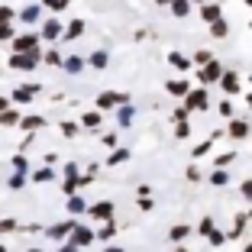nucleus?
<instances>
[{
	"label": "nucleus",
	"instance_id": "09e8293b",
	"mask_svg": "<svg viewBox=\"0 0 252 252\" xmlns=\"http://www.w3.org/2000/svg\"><path fill=\"white\" fill-rule=\"evenodd\" d=\"M207 152H210V142H204V146H197V149H194V158H200V156H207Z\"/></svg>",
	"mask_w": 252,
	"mask_h": 252
},
{
	"label": "nucleus",
	"instance_id": "20e7f679",
	"mask_svg": "<svg viewBox=\"0 0 252 252\" xmlns=\"http://www.w3.org/2000/svg\"><path fill=\"white\" fill-rule=\"evenodd\" d=\"M207 104H210V100H207V88H204V84L185 94V107H188V110H207Z\"/></svg>",
	"mask_w": 252,
	"mask_h": 252
},
{
	"label": "nucleus",
	"instance_id": "72a5a7b5",
	"mask_svg": "<svg viewBox=\"0 0 252 252\" xmlns=\"http://www.w3.org/2000/svg\"><path fill=\"white\" fill-rule=\"evenodd\" d=\"M23 185H26V171H16V175H10V188H13V191H20Z\"/></svg>",
	"mask_w": 252,
	"mask_h": 252
},
{
	"label": "nucleus",
	"instance_id": "680f3d73",
	"mask_svg": "<svg viewBox=\"0 0 252 252\" xmlns=\"http://www.w3.org/2000/svg\"><path fill=\"white\" fill-rule=\"evenodd\" d=\"M243 252H252V246H246V249H243Z\"/></svg>",
	"mask_w": 252,
	"mask_h": 252
},
{
	"label": "nucleus",
	"instance_id": "58836bf2",
	"mask_svg": "<svg viewBox=\"0 0 252 252\" xmlns=\"http://www.w3.org/2000/svg\"><path fill=\"white\" fill-rule=\"evenodd\" d=\"M239 194H243V197H246V200L252 204V178H246L243 185H239Z\"/></svg>",
	"mask_w": 252,
	"mask_h": 252
},
{
	"label": "nucleus",
	"instance_id": "412c9836",
	"mask_svg": "<svg viewBox=\"0 0 252 252\" xmlns=\"http://www.w3.org/2000/svg\"><path fill=\"white\" fill-rule=\"evenodd\" d=\"M210 36H214V39H226V36H230V23L223 20V16L217 23H210Z\"/></svg>",
	"mask_w": 252,
	"mask_h": 252
},
{
	"label": "nucleus",
	"instance_id": "9d476101",
	"mask_svg": "<svg viewBox=\"0 0 252 252\" xmlns=\"http://www.w3.org/2000/svg\"><path fill=\"white\" fill-rule=\"evenodd\" d=\"M226 133H230V139H246V136H249V123H246V120L230 117V126H226Z\"/></svg>",
	"mask_w": 252,
	"mask_h": 252
},
{
	"label": "nucleus",
	"instance_id": "c756f323",
	"mask_svg": "<svg viewBox=\"0 0 252 252\" xmlns=\"http://www.w3.org/2000/svg\"><path fill=\"white\" fill-rule=\"evenodd\" d=\"M16 123H20L16 110H0V126H16Z\"/></svg>",
	"mask_w": 252,
	"mask_h": 252
},
{
	"label": "nucleus",
	"instance_id": "0eeeda50",
	"mask_svg": "<svg viewBox=\"0 0 252 252\" xmlns=\"http://www.w3.org/2000/svg\"><path fill=\"white\" fill-rule=\"evenodd\" d=\"M220 88L226 91L230 97H233V94H239V74L233 71V68H230V71L223 68V74H220Z\"/></svg>",
	"mask_w": 252,
	"mask_h": 252
},
{
	"label": "nucleus",
	"instance_id": "6ab92c4d",
	"mask_svg": "<svg viewBox=\"0 0 252 252\" xmlns=\"http://www.w3.org/2000/svg\"><path fill=\"white\" fill-rule=\"evenodd\" d=\"M168 65L178 68V71H188V68H191V59H188V55H181V52H168Z\"/></svg>",
	"mask_w": 252,
	"mask_h": 252
},
{
	"label": "nucleus",
	"instance_id": "4c0bfd02",
	"mask_svg": "<svg viewBox=\"0 0 252 252\" xmlns=\"http://www.w3.org/2000/svg\"><path fill=\"white\" fill-rule=\"evenodd\" d=\"M233 158H236V152H223V156H217V168H226V165H233Z\"/></svg>",
	"mask_w": 252,
	"mask_h": 252
},
{
	"label": "nucleus",
	"instance_id": "79ce46f5",
	"mask_svg": "<svg viewBox=\"0 0 252 252\" xmlns=\"http://www.w3.org/2000/svg\"><path fill=\"white\" fill-rule=\"evenodd\" d=\"M13 168H16V171H30V162H26V156H13Z\"/></svg>",
	"mask_w": 252,
	"mask_h": 252
},
{
	"label": "nucleus",
	"instance_id": "7c9ffc66",
	"mask_svg": "<svg viewBox=\"0 0 252 252\" xmlns=\"http://www.w3.org/2000/svg\"><path fill=\"white\" fill-rule=\"evenodd\" d=\"M246 220H249V214H239V217H236V226H233V230H230V236H226V239H236L239 233L246 230Z\"/></svg>",
	"mask_w": 252,
	"mask_h": 252
},
{
	"label": "nucleus",
	"instance_id": "603ef678",
	"mask_svg": "<svg viewBox=\"0 0 252 252\" xmlns=\"http://www.w3.org/2000/svg\"><path fill=\"white\" fill-rule=\"evenodd\" d=\"M59 252H81V249H78V246H74V243H68V239H65V246H62Z\"/></svg>",
	"mask_w": 252,
	"mask_h": 252
},
{
	"label": "nucleus",
	"instance_id": "8fccbe9b",
	"mask_svg": "<svg viewBox=\"0 0 252 252\" xmlns=\"http://www.w3.org/2000/svg\"><path fill=\"white\" fill-rule=\"evenodd\" d=\"M74 188H78V178H68L65 181V194H74Z\"/></svg>",
	"mask_w": 252,
	"mask_h": 252
},
{
	"label": "nucleus",
	"instance_id": "c03bdc74",
	"mask_svg": "<svg viewBox=\"0 0 252 252\" xmlns=\"http://www.w3.org/2000/svg\"><path fill=\"white\" fill-rule=\"evenodd\" d=\"M175 133H178V139H185V136L191 133V126H188V120H181V123H175Z\"/></svg>",
	"mask_w": 252,
	"mask_h": 252
},
{
	"label": "nucleus",
	"instance_id": "5fc2aeb1",
	"mask_svg": "<svg viewBox=\"0 0 252 252\" xmlns=\"http://www.w3.org/2000/svg\"><path fill=\"white\" fill-rule=\"evenodd\" d=\"M0 110H7V100H3V97H0Z\"/></svg>",
	"mask_w": 252,
	"mask_h": 252
},
{
	"label": "nucleus",
	"instance_id": "393cba45",
	"mask_svg": "<svg viewBox=\"0 0 252 252\" xmlns=\"http://www.w3.org/2000/svg\"><path fill=\"white\" fill-rule=\"evenodd\" d=\"M210 185H214V188H226V185H230V171L217 168L214 175H210Z\"/></svg>",
	"mask_w": 252,
	"mask_h": 252
},
{
	"label": "nucleus",
	"instance_id": "f257e3e1",
	"mask_svg": "<svg viewBox=\"0 0 252 252\" xmlns=\"http://www.w3.org/2000/svg\"><path fill=\"white\" fill-rule=\"evenodd\" d=\"M94 239H97V233L91 230V226H84V223H74V230L68 233V243H74L78 249H88Z\"/></svg>",
	"mask_w": 252,
	"mask_h": 252
},
{
	"label": "nucleus",
	"instance_id": "864d4df0",
	"mask_svg": "<svg viewBox=\"0 0 252 252\" xmlns=\"http://www.w3.org/2000/svg\"><path fill=\"white\" fill-rule=\"evenodd\" d=\"M65 178H78V168L74 165H65Z\"/></svg>",
	"mask_w": 252,
	"mask_h": 252
},
{
	"label": "nucleus",
	"instance_id": "c9c22d12",
	"mask_svg": "<svg viewBox=\"0 0 252 252\" xmlns=\"http://www.w3.org/2000/svg\"><path fill=\"white\" fill-rule=\"evenodd\" d=\"M197 233H200V236H210V233H214V220H210V217H204V220H200V226H197Z\"/></svg>",
	"mask_w": 252,
	"mask_h": 252
},
{
	"label": "nucleus",
	"instance_id": "dca6fc26",
	"mask_svg": "<svg viewBox=\"0 0 252 252\" xmlns=\"http://www.w3.org/2000/svg\"><path fill=\"white\" fill-rule=\"evenodd\" d=\"M107 62H110V55H107L104 49H97V52H91V55H88V65H91V68H97V71H104Z\"/></svg>",
	"mask_w": 252,
	"mask_h": 252
},
{
	"label": "nucleus",
	"instance_id": "ddd939ff",
	"mask_svg": "<svg viewBox=\"0 0 252 252\" xmlns=\"http://www.w3.org/2000/svg\"><path fill=\"white\" fill-rule=\"evenodd\" d=\"M16 16H20L23 23H39V16H42V7H39V3H26V7H23Z\"/></svg>",
	"mask_w": 252,
	"mask_h": 252
},
{
	"label": "nucleus",
	"instance_id": "5701e85b",
	"mask_svg": "<svg viewBox=\"0 0 252 252\" xmlns=\"http://www.w3.org/2000/svg\"><path fill=\"white\" fill-rule=\"evenodd\" d=\"M171 16H191V0H171Z\"/></svg>",
	"mask_w": 252,
	"mask_h": 252
},
{
	"label": "nucleus",
	"instance_id": "b1692460",
	"mask_svg": "<svg viewBox=\"0 0 252 252\" xmlns=\"http://www.w3.org/2000/svg\"><path fill=\"white\" fill-rule=\"evenodd\" d=\"M188 233H191V226H185V223H175L168 230V239L171 243H181V239H188Z\"/></svg>",
	"mask_w": 252,
	"mask_h": 252
},
{
	"label": "nucleus",
	"instance_id": "aec40b11",
	"mask_svg": "<svg viewBox=\"0 0 252 252\" xmlns=\"http://www.w3.org/2000/svg\"><path fill=\"white\" fill-rule=\"evenodd\" d=\"M165 91H168L171 97H185L188 91H191V84L188 81H165Z\"/></svg>",
	"mask_w": 252,
	"mask_h": 252
},
{
	"label": "nucleus",
	"instance_id": "13d9d810",
	"mask_svg": "<svg viewBox=\"0 0 252 252\" xmlns=\"http://www.w3.org/2000/svg\"><path fill=\"white\" fill-rule=\"evenodd\" d=\"M191 3H197V7H200V3H207V0H191Z\"/></svg>",
	"mask_w": 252,
	"mask_h": 252
},
{
	"label": "nucleus",
	"instance_id": "6e6d98bb",
	"mask_svg": "<svg viewBox=\"0 0 252 252\" xmlns=\"http://www.w3.org/2000/svg\"><path fill=\"white\" fill-rule=\"evenodd\" d=\"M104 252H123V249H117V246H110V249H104Z\"/></svg>",
	"mask_w": 252,
	"mask_h": 252
},
{
	"label": "nucleus",
	"instance_id": "473e14b6",
	"mask_svg": "<svg viewBox=\"0 0 252 252\" xmlns=\"http://www.w3.org/2000/svg\"><path fill=\"white\" fill-rule=\"evenodd\" d=\"M42 59H45V65H55V68H62V62H65L59 52H55V49H49V52H45Z\"/></svg>",
	"mask_w": 252,
	"mask_h": 252
},
{
	"label": "nucleus",
	"instance_id": "37998d69",
	"mask_svg": "<svg viewBox=\"0 0 252 252\" xmlns=\"http://www.w3.org/2000/svg\"><path fill=\"white\" fill-rule=\"evenodd\" d=\"M194 62H197V65H207V62H214V55H210L207 49H200V52L194 55Z\"/></svg>",
	"mask_w": 252,
	"mask_h": 252
},
{
	"label": "nucleus",
	"instance_id": "423d86ee",
	"mask_svg": "<svg viewBox=\"0 0 252 252\" xmlns=\"http://www.w3.org/2000/svg\"><path fill=\"white\" fill-rule=\"evenodd\" d=\"M88 217L91 220H113V200H100V204H91L88 207Z\"/></svg>",
	"mask_w": 252,
	"mask_h": 252
},
{
	"label": "nucleus",
	"instance_id": "a211bd4d",
	"mask_svg": "<svg viewBox=\"0 0 252 252\" xmlns=\"http://www.w3.org/2000/svg\"><path fill=\"white\" fill-rule=\"evenodd\" d=\"M133 117H136L133 104H123V107H117V123H120V126H129V123H133Z\"/></svg>",
	"mask_w": 252,
	"mask_h": 252
},
{
	"label": "nucleus",
	"instance_id": "6e6552de",
	"mask_svg": "<svg viewBox=\"0 0 252 252\" xmlns=\"http://www.w3.org/2000/svg\"><path fill=\"white\" fill-rule=\"evenodd\" d=\"M74 223H78V220L71 217V220H62V223H55V226H49L45 233H49V239H65L68 233L74 230Z\"/></svg>",
	"mask_w": 252,
	"mask_h": 252
},
{
	"label": "nucleus",
	"instance_id": "e433bc0d",
	"mask_svg": "<svg viewBox=\"0 0 252 252\" xmlns=\"http://www.w3.org/2000/svg\"><path fill=\"white\" fill-rule=\"evenodd\" d=\"M16 226H20V223H16L13 217H3V220H0V233H13Z\"/></svg>",
	"mask_w": 252,
	"mask_h": 252
},
{
	"label": "nucleus",
	"instance_id": "49530a36",
	"mask_svg": "<svg viewBox=\"0 0 252 252\" xmlns=\"http://www.w3.org/2000/svg\"><path fill=\"white\" fill-rule=\"evenodd\" d=\"M78 129H81L78 123H62V133L65 136H78Z\"/></svg>",
	"mask_w": 252,
	"mask_h": 252
},
{
	"label": "nucleus",
	"instance_id": "bb28decb",
	"mask_svg": "<svg viewBox=\"0 0 252 252\" xmlns=\"http://www.w3.org/2000/svg\"><path fill=\"white\" fill-rule=\"evenodd\" d=\"M84 32V20H71L68 23V30H65V39H78Z\"/></svg>",
	"mask_w": 252,
	"mask_h": 252
},
{
	"label": "nucleus",
	"instance_id": "c85d7f7f",
	"mask_svg": "<svg viewBox=\"0 0 252 252\" xmlns=\"http://www.w3.org/2000/svg\"><path fill=\"white\" fill-rule=\"evenodd\" d=\"M52 178H55V171L49 168V165L39 168V171H32V181H36V185H45V181H52Z\"/></svg>",
	"mask_w": 252,
	"mask_h": 252
},
{
	"label": "nucleus",
	"instance_id": "f704fd0d",
	"mask_svg": "<svg viewBox=\"0 0 252 252\" xmlns=\"http://www.w3.org/2000/svg\"><path fill=\"white\" fill-rule=\"evenodd\" d=\"M13 39V23H0V42H10Z\"/></svg>",
	"mask_w": 252,
	"mask_h": 252
},
{
	"label": "nucleus",
	"instance_id": "39448f33",
	"mask_svg": "<svg viewBox=\"0 0 252 252\" xmlns=\"http://www.w3.org/2000/svg\"><path fill=\"white\" fill-rule=\"evenodd\" d=\"M220 74H223V65H220V62H207V65L197 68V78H200V84H204V88H207V84H214V81H220Z\"/></svg>",
	"mask_w": 252,
	"mask_h": 252
},
{
	"label": "nucleus",
	"instance_id": "a19ab883",
	"mask_svg": "<svg viewBox=\"0 0 252 252\" xmlns=\"http://www.w3.org/2000/svg\"><path fill=\"white\" fill-rule=\"evenodd\" d=\"M210 246H223V243H226V233H220V230H214V233H210Z\"/></svg>",
	"mask_w": 252,
	"mask_h": 252
},
{
	"label": "nucleus",
	"instance_id": "bf43d9fd",
	"mask_svg": "<svg viewBox=\"0 0 252 252\" xmlns=\"http://www.w3.org/2000/svg\"><path fill=\"white\" fill-rule=\"evenodd\" d=\"M175 252H188V249H185V246H178V249H175Z\"/></svg>",
	"mask_w": 252,
	"mask_h": 252
},
{
	"label": "nucleus",
	"instance_id": "cd10ccee",
	"mask_svg": "<svg viewBox=\"0 0 252 252\" xmlns=\"http://www.w3.org/2000/svg\"><path fill=\"white\" fill-rule=\"evenodd\" d=\"M113 233H117V223H113V220H104V226L97 230V239H104V243H107V239H113Z\"/></svg>",
	"mask_w": 252,
	"mask_h": 252
},
{
	"label": "nucleus",
	"instance_id": "f8f14e48",
	"mask_svg": "<svg viewBox=\"0 0 252 252\" xmlns=\"http://www.w3.org/2000/svg\"><path fill=\"white\" fill-rule=\"evenodd\" d=\"M36 94H39V84H23V88L13 91V100H16V104H30Z\"/></svg>",
	"mask_w": 252,
	"mask_h": 252
},
{
	"label": "nucleus",
	"instance_id": "de8ad7c7",
	"mask_svg": "<svg viewBox=\"0 0 252 252\" xmlns=\"http://www.w3.org/2000/svg\"><path fill=\"white\" fill-rule=\"evenodd\" d=\"M188 113H191L188 107H178V110L171 113V120H175V123H181V120H188Z\"/></svg>",
	"mask_w": 252,
	"mask_h": 252
},
{
	"label": "nucleus",
	"instance_id": "052dcab7",
	"mask_svg": "<svg viewBox=\"0 0 252 252\" xmlns=\"http://www.w3.org/2000/svg\"><path fill=\"white\" fill-rule=\"evenodd\" d=\"M0 252H7V246H3V243H0Z\"/></svg>",
	"mask_w": 252,
	"mask_h": 252
},
{
	"label": "nucleus",
	"instance_id": "4468645a",
	"mask_svg": "<svg viewBox=\"0 0 252 252\" xmlns=\"http://www.w3.org/2000/svg\"><path fill=\"white\" fill-rule=\"evenodd\" d=\"M84 65H88V59H81V55H68V59L62 62V68H65L68 74H78V71H84Z\"/></svg>",
	"mask_w": 252,
	"mask_h": 252
},
{
	"label": "nucleus",
	"instance_id": "3c124183",
	"mask_svg": "<svg viewBox=\"0 0 252 252\" xmlns=\"http://www.w3.org/2000/svg\"><path fill=\"white\" fill-rule=\"evenodd\" d=\"M188 181H200V171L194 168V165H191V168H188Z\"/></svg>",
	"mask_w": 252,
	"mask_h": 252
},
{
	"label": "nucleus",
	"instance_id": "f03ea898",
	"mask_svg": "<svg viewBox=\"0 0 252 252\" xmlns=\"http://www.w3.org/2000/svg\"><path fill=\"white\" fill-rule=\"evenodd\" d=\"M129 104V94H120V91H107V94H97V110H117V107Z\"/></svg>",
	"mask_w": 252,
	"mask_h": 252
},
{
	"label": "nucleus",
	"instance_id": "69168bd1",
	"mask_svg": "<svg viewBox=\"0 0 252 252\" xmlns=\"http://www.w3.org/2000/svg\"><path fill=\"white\" fill-rule=\"evenodd\" d=\"M249 30H252V20H249Z\"/></svg>",
	"mask_w": 252,
	"mask_h": 252
},
{
	"label": "nucleus",
	"instance_id": "9b49d317",
	"mask_svg": "<svg viewBox=\"0 0 252 252\" xmlns=\"http://www.w3.org/2000/svg\"><path fill=\"white\" fill-rule=\"evenodd\" d=\"M42 39H49V42H55V39H62V23L55 20V16H49V20L42 23Z\"/></svg>",
	"mask_w": 252,
	"mask_h": 252
},
{
	"label": "nucleus",
	"instance_id": "4be33fe9",
	"mask_svg": "<svg viewBox=\"0 0 252 252\" xmlns=\"http://www.w3.org/2000/svg\"><path fill=\"white\" fill-rule=\"evenodd\" d=\"M45 123H49L45 117H26V120H20V126L26 129V133H36V129H42Z\"/></svg>",
	"mask_w": 252,
	"mask_h": 252
},
{
	"label": "nucleus",
	"instance_id": "a878e982",
	"mask_svg": "<svg viewBox=\"0 0 252 252\" xmlns=\"http://www.w3.org/2000/svg\"><path fill=\"white\" fill-rule=\"evenodd\" d=\"M123 162H129V149H113L107 158V165H123Z\"/></svg>",
	"mask_w": 252,
	"mask_h": 252
},
{
	"label": "nucleus",
	"instance_id": "f3484780",
	"mask_svg": "<svg viewBox=\"0 0 252 252\" xmlns=\"http://www.w3.org/2000/svg\"><path fill=\"white\" fill-rule=\"evenodd\" d=\"M100 123H104V110H88L81 117V126H88V129H97Z\"/></svg>",
	"mask_w": 252,
	"mask_h": 252
},
{
	"label": "nucleus",
	"instance_id": "2eb2a0df",
	"mask_svg": "<svg viewBox=\"0 0 252 252\" xmlns=\"http://www.w3.org/2000/svg\"><path fill=\"white\" fill-rule=\"evenodd\" d=\"M68 214H71V217L88 214V204H84V197H78V194H68Z\"/></svg>",
	"mask_w": 252,
	"mask_h": 252
},
{
	"label": "nucleus",
	"instance_id": "0e129e2a",
	"mask_svg": "<svg viewBox=\"0 0 252 252\" xmlns=\"http://www.w3.org/2000/svg\"><path fill=\"white\" fill-rule=\"evenodd\" d=\"M243 3H252V0H243Z\"/></svg>",
	"mask_w": 252,
	"mask_h": 252
},
{
	"label": "nucleus",
	"instance_id": "ea45409f",
	"mask_svg": "<svg viewBox=\"0 0 252 252\" xmlns=\"http://www.w3.org/2000/svg\"><path fill=\"white\" fill-rule=\"evenodd\" d=\"M42 3H45L49 10H65L68 3H71V0H42Z\"/></svg>",
	"mask_w": 252,
	"mask_h": 252
},
{
	"label": "nucleus",
	"instance_id": "1a4fd4ad",
	"mask_svg": "<svg viewBox=\"0 0 252 252\" xmlns=\"http://www.w3.org/2000/svg\"><path fill=\"white\" fill-rule=\"evenodd\" d=\"M220 16H223L220 3H210V0H207V3H200V20L207 23V26H210V23H217Z\"/></svg>",
	"mask_w": 252,
	"mask_h": 252
},
{
	"label": "nucleus",
	"instance_id": "4d7b16f0",
	"mask_svg": "<svg viewBox=\"0 0 252 252\" xmlns=\"http://www.w3.org/2000/svg\"><path fill=\"white\" fill-rule=\"evenodd\" d=\"M246 104H249V107H252V94H246Z\"/></svg>",
	"mask_w": 252,
	"mask_h": 252
},
{
	"label": "nucleus",
	"instance_id": "7ed1b4c3",
	"mask_svg": "<svg viewBox=\"0 0 252 252\" xmlns=\"http://www.w3.org/2000/svg\"><path fill=\"white\" fill-rule=\"evenodd\" d=\"M10 52H39V36H32V32H26V36H13L10 39Z\"/></svg>",
	"mask_w": 252,
	"mask_h": 252
},
{
	"label": "nucleus",
	"instance_id": "2f4dec72",
	"mask_svg": "<svg viewBox=\"0 0 252 252\" xmlns=\"http://www.w3.org/2000/svg\"><path fill=\"white\" fill-rule=\"evenodd\" d=\"M16 20V10L7 7V3H0V23H13Z\"/></svg>",
	"mask_w": 252,
	"mask_h": 252
},
{
	"label": "nucleus",
	"instance_id": "a18cd8bd",
	"mask_svg": "<svg viewBox=\"0 0 252 252\" xmlns=\"http://www.w3.org/2000/svg\"><path fill=\"white\" fill-rule=\"evenodd\" d=\"M220 117H233V100H230V97L220 100Z\"/></svg>",
	"mask_w": 252,
	"mask_h": 252
},
{
	"label": "nucleus",
	"instance_id": "e2e57ef3",
	"mask_svg": "<svg viewBox=\"0 0 252 252\" xmlns=\"http://www.w3.org/2000/svg\"><path fill=\"white\" fill-rule=\"evenodd\" d=\"M30 252H42V249H30Z\"/></svg>",
	"mask_w": 252,
	"mask_h": 252
}]
</instances>
